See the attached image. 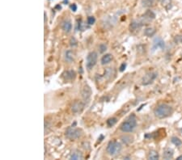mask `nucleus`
Returning a JSON list of instances; mask_svg holds the SVG:
<instances>
[{"label":"nucleus","mask_w":182,"mask_h":160,"mask_svg":"<svg viewBox=\"0 0 182 160\" xmlns=\"http://www.w3.org/2000/svg\"><path fill=\"white\" fill-rule=\"evenodd\" d=\"M173 112V109L168 104L166 103H162L156 107L154 110V114L156 117L159 119H164L167 117H170Z\"/></svg>","instance_id":"1"},{"label":"nucleus","mask_w":182,"mask_h":160,"mask_svg":"<svg viewBox=\"0 0 182 160\" xmlns=\"http://www.w3.org/2000/svg\"><path fill=\"white\" fill-rule=\"evenodd\" d=\"M136 126H137V119L134 115H132L127 120H125L124 122L121 124L120 129L124 133H130L135 129Z\"/></svg>","instance_id":"2"},{"label":"nucleus","mask_w":182,"mask_h":160,"mask_svg":"<svg viewBox=\"0 0 182 160\" xmlns=\"http://www.w3.org/2000/svg\"><path fill=\"white\" fill-rule=\"evenodd\" d=\"M121 149H122V146H121V143H119L117 141H111L108 144L106 151L110 156H116L120 154Z\"/></svg>","instance_id":"3"},{"label":"nucleus","mask_w":182,"mask_h":160,"mask_svg":"<svg viewBox=\"0 0 182 160\" xmlns=\"http://www.w3.org/2000/svg\"><path fill=\"white\" fill-rule=\"evenodd\" d=\"M65 135L67 138H69L70 140H75V139H78L79 137H81L82 130L80 129H78V128H75V127H69L66 130Z\"/></svg>","instance_id":"4"},{"label":"nucleus","mask_w":182,"mask_h":160,"mask_svg":"<svg viewBox=\"0 0 182 160\" xmlns=\"http://www.w3.org/2000/svg\"><path fill=\"white\" fill-rule=\"evenodd\" d=\"M158 76V74L155 71H150L148 72L147 74H145L144 76L142 79V85L143 86H148L150 85L151 83H153L154 81L156 80V79Z\"/></svg>","instance_id":"5"},{"label":"nucleus","mask_w":182,"mask_h":160,"mask_svg":"<svg viewBox=\"0 0 182 160\" xmlns=\"http://www.w3.org/2000/svg\"><path fill=\"white\" fill-rule=\"evenodd\" d=\"M97 59H98V54L96 52H91L88 54L87 57V63H86L87 70H90L95 66V64L97 62Z\"/></svg>","instance_id":"6"},{"label":"nucleus","mask_w":182,"mask_h":160,"mask_svg":"<svg viewBox=\"0 0 182 160\" xmlns=\"http://www.w3.org/2000/svg\"><path fill=\"white\" fill-rule=\"evenodd\" d=\"M165 48V44L164 40L160 37H156L153 40V46H152V51L156 50H164Z\"/></svg>","instance_id":"7"},{"label":"nucleus","mask_w":182,"mask_h":160,"mask_svg":"<svg viewBox=\"0 0 182 160\" xmlns=\"http://www.w3.org/2000/svg\"><path fill=\"white\" fill-rule=\"evenodd\" d=\"M84 103L82 101L76 100L71 105V112L74 113H80L84 109Z\"/></svg>","instance_id":"8"},{"label":"nucleus","mask_w":182,"mask_h":160,"mask_svg":"<svg viewBox=\"0 0 182 160\" xmlns=\"http://www.w3.org/2000/svg\"><path fill=\"white\" fill-rule=\"evenodd\" d=\"M92 94V92L91 87L88 85H84L82 90H81V95H82L83 99L84 100H87L91 97Z\"/></svg>","instance_id":"9"},{"label":"nucleus","mask_w":182,"mask_h":160,"mask_svg":"<svg viewBox=\"0 0 182 160\" xmlns=\"http://www.w3.org/2000/svg\"><path fill=\"white\" fill-rule=\"evenodd\" d=\"M62 29L63 30L64 32L69 33L71 31V29H72V23H71V22L68 20H64L62 23Z\"/></svg>","instance_id":"10"},{"label":"nucleus","mask_w":182,"mask_h":160,"mask_svg":"<svg viewBox=\"0 0 182 160\" xmlns=\"http://www.w3.org/2000/svg\"><path fill=\"white\" fill-rule=\"evenodd\" d=\"M113 59V56L111 54H104L103 57H101V65H107L109 63H110Z\"/></svg>","instance_id":"11"},{"label":"nucleus","mask_w":182,"mask_h":160,"mask_svg":"<svg viewBox=\"0 0 182 160\" xmlns=\"http://www.w3.org/2000/svg\"><path fill=\"white\" fill-rule=\"evenodd\" d=\"M173 155V150L171 148H166L164 150V153H163V158H164V159H172Z\"/></svg>","instance_id":"12"},{"label":"nucleus","mask_w":182,"mask_h":160,"mask_svg":"<svg viewBox=\"0 0 182 160\" xmlns=\"http://www.w3.org/2000/svg\"><path fill=\"white\" fill-rule=\"evenodd\" d=\"M65 60L67 61V62H72L75 60V53L72 50H67L65 53Z\"/></svg>","instance_id":"13"},{"label":"nucleus","mask_w":182,"mask_h":160,"mask_svg":"<svg viewBox=\"0 0 182 160\" xmlns=\"http://www.w3.org/2000/svg\"><path fill=\"white\" fill-rule=\"evenodd\" d=\"M63 77L66 80L71 81V80L75 79V77H76V74H75V72L74 70H67L63 74Z\"/></svg>","instance_id":"14"},{"label":"nucleus","mask_w":182,"mask_h":160,"mask_svg":"<svg viewBox=\"0 0 182 160\" xmlns=\"http://www.w3.org/2000/svg\"><path fill=\"white\" fill-rule=\"evenodd\" d=\"M141 27L142 23L138 22V21H136V20H134L133 22H131V23H130V31H137V30H139Z\"/></svg>","instance_id":"15"},{"label":"nucleus","mask_w":182,"mask_h":160,"mask_svg":"<svg viewBox=\"0 0 182 160\" xmlns=\"http://www.w3.org/2000/svg\"><path fill=\"white\" fill-rule=\"evenodd\" d=\"M159 153L156 151V150H150L149 153H148V159L156 160V159H159Z\"/></svg>","instance_id":"16"},{"label":"nucleus","mask_w":182,"mask_h":160,"mask_svg":"<svg viewBox=\"0 0 182 160\" xmlns=\"http://www.w3.org/2000/svg\"><path fill=\"white\" fill-rule=\"evenodd\" d=\"M156 29H154V28H147V29L144 30V35L148 37H153L154 35L156 34Z\"/></svg>","instance_id":"17"},{"label":"nucleus","mask_w":182,"mask_h":160,"mask_svg":"<svg viewBox=\"0 0 182 160\" xmlns=\"http://www.w3.org/2000/svg\"><path fill=\"white\" fill-rule=\"evenodd\" d=\"M143 17H144V19H147V20H153V19H155V17H156V14H155L152 11L148 10V12L144 14Z\"/></svg>","instance_id":"18"},{"label":"nucleus","mask_w":182,"mask_h":160,"mask_svg":"<svg viewBox=\"0 0 182 160\" xmlns=\"http://www.w3.org/2000/svg\"><path fill=\"white\" fill-rule=\"evenodd\" d=\"M82 159H83V155L81 154V152L79 151H74L70 155V159L78 160Z\"/></svg>","instance_id":"19"},{"label":"nucleus","mask_w":182,"mask_h":160,"mask_svg":"<svg viewBox=\"0 0 182 160\" xmlns=\"http://www.w3.org/2000/svg\"><path fill=\"white\" fill-rule=\"evenodd\" d=\"M172 143H173L174 145L176 146H181L182 145V141L177 137H172L171 139Z\"/></svg>","instance_id":"20"},{"label":"nucleus","mask_w":182,"mask_h":160,"mask_svg":"<svg viewBox=\"0 0 182 160\" xmlns=\"http://www.w3.org/2000/svg\"><path fill=\"white\" fill-rule=\"evenodd\" d=\"M117 122V119L116 117H112V118H109V120H107V126L109 127H112L115 125L116 123Z\"/></svg>","instance_id":"21"},{"label":"nucleus","mask_w":182,"mask_h":160,"mask_svg":"<svg viewBox=\"0 0 182 160\" xmlns=\"http://www.w3.org/2000/svg\"><path fill=\"white\" fill-rule=\"evenodd\" d=\"M160 2H161L163 7H164L167 10L171 7V3H172L171 0H160Z\"/></svg>","instance_id":"22"},{"label":"nucleus","mask_w":182,"mask_h":160,"mask_svg":"<svg viewBox=\"0 0 182 160\" xmlns=\"http://www.w3.org/2000/svg\"><path fill=\"white\" fill-rule=\"evenodd\" d=\"M153 0H143V2H142V5H143V7H152L153 6Z\"/></svg>","instance_id":"23"},{"label":"nucleus","mask_w":182,"mask_h":160,"mask_svg":"<svg viewBox=\"0 0 182 160\" xmlns=\"http://www.w3.org/2000/svg\"><path fill=\"white\" fill-rule=\"evenodd\" d=\"M99 50H100V53L103 54L107 50V46L105 44H101L99 46Z\"/></svg>","instance_id":"24"},{"label":"nucleus","mask_w":182,"mask_h":160,"mask_svg":"<svg viewBox=\"0 0 182 160\" xmlns=\"http://www.w3.org/2000/svg\"><path fill=\"white\" fill-rule=\"evenodd\" d=\"M95 22V19L94 16H89V17H87V23L88 25H92V24H94Z\"/></svg>","instance_id":"25"},{"label":"nucleus","mask_w":182,"mask_h":160,"mask_svg":"<svg viewBox=\"0 0 182 160\" xmlns=\"http://www.w3.org/2000/svg\"><path fill=\"white\" fill-rule=\"evenodd\" d=\"M77 40H76V39H75V37H71L70 38V46H73V47H75V46H77Z\"/></svg>","instance_id":"26"},{"label":"nucleus","mask_w":182,"mask_h":160,"mask_svg":"<svg viewBox=\"0 0 182 160\" xmlns=\"http://www.w3.org/2000/svg\"><path fill=\"white\" fill-rule=\"evenodd\" d=\"M174 40L176 43L182 44V35H179V36H176V37L174 38Z\"/></svg>","instance_id":"27"},{"label":"nucleus","mask_w":182,"mask_h":160,"mask_svg":"<svg viewBox=\"0 0 182 160\" xmlns=\"http://www.w3.org/2000/svg\"><path fill=\"white\" fill-rule=\"evenodd\" d=\"M70 9L72 10V12H76V10H77V6H76V4H72V5H70Z\"/></svg>","instance_id":"28"},{"label":"nucleus","mask_w":182,"mask_h":160,"mask_svg":"<svg viewBox=\"0 0 182 160\" xmlns=\"http://www.w3.org/2000/svg\"><path fill=\"white\" fill-rule=\"evenodd\" d=\"M125 66H126V64H125V63L121 64V67H120V71H124V70L125 69Z\"/></svg>","instance_id":"29"},{"label":"nucleus","mask_w":182,"mask_h":160,"mask_svg":"<svg viewBox=\"0 0 182 160\" xmlns=\"http://www.w3.org/2000/svg\"><path fill=\"white\" fill-rule=\"evenodd\" d=\"M177 159H178V160H181V159H182V155H181V156H179V157L177 158Z\"/></svg>","instance_id":"30"},{"label":"nucleus","mask_w":182,"mask_h":160,"mask_svg":"<svg viewBox=\"0 0 182 160\" xmlns=\"http://www.w3.org/2000/svg\"><path fill=\"white\" fill-rule=\"evenodd\" d=\"M181 134H182V129H181Z\"/></svg>","instance_id":"31"}]
</instances>
